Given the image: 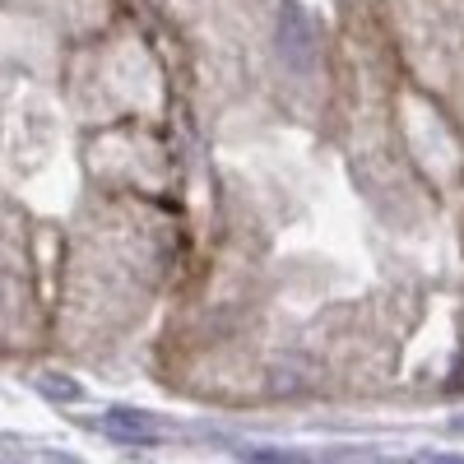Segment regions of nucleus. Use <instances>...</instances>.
<instances>
[{
    "instance_id": "obj_1",
    "label": "nucleus",
    "mask_w": 464,
    "mask_h": 464,
    "mask_svg": "<svg viewBox=\"0 0 464 464\" xmlns=\"http://www.w3.org/2000/svg\"><path fill=\"white\" fill-rule=\"evenodd\" d=\"M275 47H279L284 65H288L293 74H302V80L316 70V33H312V19H306L302 10H284V14H279Z\"/></svg>"
},
{
    "instance_id": "obj_4",
    "label": "nucleus",
    "mask_w": 464,
    "mask_h": 464,
    "mask_svg": "<svg viewBox=\"0 0 464 464\" xmlns=\"http://www.w3.org/2000/svg\"><path fill=\"white\" fill-rule=\"evenodd\" d=\"M432 464H464V455H437Z\"/></svg>"
},
{
    "instance_id": "obj_3",
    "label": "nucleus",
    "mask_w": 464,
    "mask_h": 464,
    "mask_svg": "<svg viewBox=\"0 0 464 464\" xmlns=\"http://www.w3.org/2000/svg\"><path fill=\"white\" fill-rule=\"evenodd\" d=\"M37 385H43V395H52V400H80V395H84V391H80V381H70V376H52V372L37 376Z\"/></svg>"
},
{
    "instance_id": "obj_2",
    "label": "nucleus",
    "mask_w": 464,
    "mask_h": 464,
    "mask_svg": "<svg viewBox=\"0 0 464 464\" xmlns=\"http://www.w3.org/2000/svg\"><path fill=\"white\" fill-rule=\"evenodd\" d=\"M159 418H149V413H135V409H107L102 413V432L111 441H130V446H153L159 441Z\"/></svg>"
},
{
    "instance_id": "obj_5",
    "label": "nucleus",
    "mask_w": 464,
    "mask_h": 464,
    "mask_svg": "<svg viewBox=\"0 0 464 464\" xmlns=\"http://www.w3.org/2000/svg\"><path fill=\"white\" fill-rule=\"evenodd\" d=\"M455 428H459V432H464V418H455Z\"/></svg>"
}]
</instances>
